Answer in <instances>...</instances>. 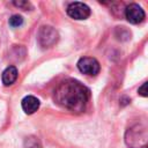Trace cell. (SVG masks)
<instances>
[{
  "instance_id": "cell-1",
  "label": "cell",
  "mask_w": 148,
  "mask_h": 148,
  "mask_svg": "<svg viewBox=\"0 0 148 148\" xmlns=\"http://www.w3.org/2000/svg\"><path fill=\"white\" fill-rule=\"evenodd\" d=\"M53 97L60 106L73 112H82L89 101L90 91L81 82L68 79L58 84Z\"/></svg>"
},
{
  "instance_id": "cell-2",
  "label": "cell",
  "mask_w": 148,
  "mask_h": 148,
  "mask_svg": "<svg viewBox=\"0 0 148 148\" xmlns=\"http://www.w3.org/2000/svg\"><path fill=\"white\" fill-rule=\"evenodd\" d=\"M125 142L130 148H145L147 142V128L143 125H134L125 134Z\"/></svg>"
},
{
  "instance_id": "cell-3",
  "label": "cell",
  "mask_w": 148,
  "mask_h": 148,
  "mask_svg": "<svg viewBox=\"0 0 148 148\" xmlns=\"http://www.w3.org/2000/svg\"><path fill=\"white\" fill-rule=\"evenodd\" d=\"M37 38H38V42H39L40 46L51 47L58 42L59 35H58V32L54 28H52L50 25H44L39 29Z\"/></svg>"
},
{
  "instance_id": "cell-4",
  "label": "cell",
  "mask_w": 148,
  "mask_h": 148,
  "mask_svg": "<svg viewBox=\"0 0 148 148\" xmlns=\"http://www.w3.org/2000/svg\"><path fill=\"white\" fill-rule=\"evenodd\" d=\"M77 68L81 73L86 74V75H91L95 76L98 74L101 66L99 62L91 57H83L81 59H79L77 61Z\"/></svg>"
},
{
  "instance_id": "cell-5",
  "label": "cell",
  "mask_w": 148,
  "mask_h": 148,
  "mask_svg": "<svg viewBox=\"0 0 148 148\" xmlns=\"http://www.w3.org/2000/svg\"><path fill=\"white\" fill-rule=\"evenodd\" d=\"M67 14L74 20H86L90 16V8L83 2H72L67 7Z\"/></svg>"
},
{
  "instance_id": "cell-6",
  "label": "cell",
  "mask_w": 148,
  "mask_h": 148,
  "mask_svg": "<svg viewBox=\"0 0 148 148\" xmlns=\"http://www.w3.org/2000/svg\"><path fill=\"white\" fill-rule=\"evenodd\" d=\"M145 10L138 3H131L125 8V17L132 24L141 23L145 20Z\"/></svg>"
},
{
  "instance_id": "cell-7",
  "label": "cell",
  "mask_w": 148,
  "mask_h": 148,
  "mask_svg": "<svg viewBox=\"0 0 148 148\" xmlns=\"http://www.w3.org/2000/svg\"><path fill=\"white\" fill-rule=\"evenodd\" d=\"M22 109L23 111L27 113V114H32L35 113L38 109H39V105H40V102L38 98H36L35 96H25L23 99H22Z\"/></svg>"
},
{
  "instance_id": "cell-8",
  "label": "cell",
  "mask_w": 148,
  "mask_h": 148,
  "mask_svg": "<svg viewBox=\"0 0 148 148\" xmlns=\"http://www.w3.org/2000/svg\"><path fill=\"white\" fill-rule=\"evenodd\" d=\"M17 75H18V72L16 69L15 66H8L3 72H2V75H1V79H2V83L5 86H10L13 84L16 79H17Z\"/></svg>"
},
{
  "instance_id": "cell-9",
  "label": "cell",
  "mask_w": 148,
  "mask_h": 148,
  "mask_svg": "<svg viewBox=\"0 0 148 148\" xmlns=\"http://www.w3.org/2000/svg\"><path fill=\"white\" fill-rule=\"evenodd\" d=\"M24 148H42V143L36 136H28L24 140Z\"/></svg>"
},
{
  "instance_id": "cell-10",
  "label": "cell",
  "mask_w": 148,
  "mask_h": 148,
  "mask_svg": "<svg viewBox=\"0 0 148 148\" xmlns=\"http://www.w3.org/2000/svg\"><path fill=\"white\" fill-rule=\"evenodd\" d=\"M8 23H9L10 27H13V28H17V27L22 25V23H23V18H22V16H20V15H13V16L9 18Z\"/></svg>"
},
{
  "instance_id": "cell-11",
  "label": "cell",
  "mask_w": 148,
  "mask_h": 148,
  "mask_svg": "<svg viewBox=\"0 0 148 148\" xmlns=\"http://www.w3.org/2000/svg\"><path fill=\"white\" fill-rule=\"evenodd\" d=\"M138 92H139V95H141V96H143V97H147V96H148V90H147V82H143V83H142V86H141V87H139V89H138Z\"/></svg>"
},
{
  "instance_id": "cell-12",
  "label": "cell",
  "mask_w": 148,
  "mask_h": 148,
  "mask_svg": "<svg viewBox=\"0 0 148 148\" xmlns=\"http://www.w3.org/2000/svg\"><path fill=\"white\" fill-rule=\"evenodd\" d=\"M16 7H20V8H22V9H28L29 7H31V5H30V2H28V1H15V2H13Z\"/></svg>"
}]
</instances>
